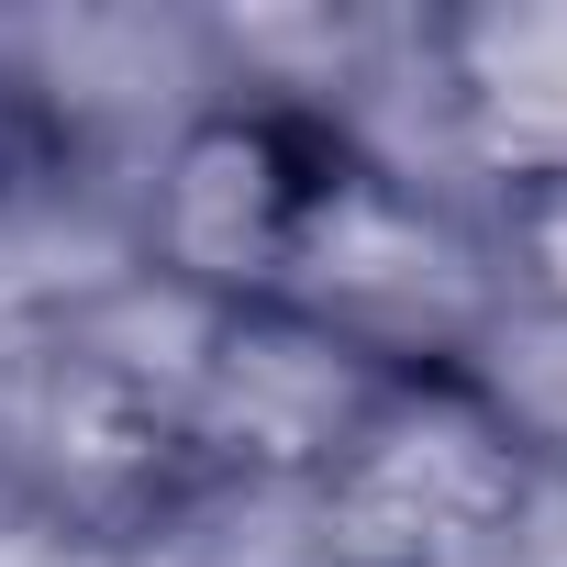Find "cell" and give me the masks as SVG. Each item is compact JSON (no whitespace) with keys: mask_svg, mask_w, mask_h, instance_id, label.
<instances>
[{"mask_svg":"<svg viewBox=\"0 0 567 567\" xmlns=\"http://www.w3.org/2000/svg\"><path fill=\"white\" fill-rule=\"evenodd\" d=\"M79 156H90L79 101H68L34 56L0 45V212H34V200L79 189Z\"/></svg>","mask_w":567,"mask_h":567,"instance_id":"5b68a950","label":"cell"},{"mask_svg":"<svg viewBox=\"0 0 567 567\" xmlns=\"http://www.w3.org/2000/svg\"><path fill=\"white\" fill-rule=\"evenodd\" d=\"M145 278L423 357L445 346L434 290H467V256L357 112L312 90H223L145 178Z\"/></svg>","mask_w":567,"mask_h":567,"instance_id":"6da1fadb","label":"cell"},{"mask_svg":"<svg viewBox=\"0 0 567 567\" xmlns=\"http://www.w3.org/2000/svg\"><path fill=\"white\" fill-rule=\"evenodd\" d=\"M478 267L545 323H567V167H534V178H501L489 189V245Z\"/></svg>","mask_w":567,"mask_h":567,"instance_id":"8992f818","label":"cell"},{"mask_svg":"<svg viewBox=\"0 0 567 567\" xmlns=\"http://www.w3.org/2000/svg\"><path fill=\"white\" fill-rule=\"evenodd\" d=\"M423 79L489 189L567 167V0H478L423 23Z\"/></svg>","mask_w":567,"mask_h":567,"instance_id":"277c9868","label":"cell"},{"mask_svg":"<svg viewBox=\"0 0 567 567\" xmlns=\"http://www.w3.org/2000/svg\"><path fill=\"white\" fill-rule=\"evenodd\" d=\"M301 534L323 567H567V434L467 346L390 357L301 489Z\"/></svg>","mask_w":567,"mask_h":567,"instance_id":"3957f363","label":"cell"},{"mask_svg":"<svg viewBox=\"0 0 567 567\" xmlns=\"http://www.w3.org/2000/svg\"><path fill=\"white\" fill-rule=\"evenodd\" d=\"M0 501L56 545H167L234 512L212 434V301L123 278L0 323Z\"/></svg>","mask_w":567,"mask_h":567,"instance_id":"7a4b0ae2","label":"cell"}]
</instances>
